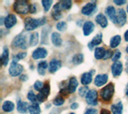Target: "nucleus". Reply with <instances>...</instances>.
I'll return each mask as SVG.
<instances>
[{
	"instance_id": "obj_28",
	"label": "nucleus",
	"mask_w": 128,
	"mask_h": 114,
	"mask_svg": "<svg viewBox=\"0 0 128 114\" xmlns=\"http://www.w3.org/2000/svg\"><path fill=\"white\" fill-rule=\"evenodd\" d=\"M121 36L117 35H114V37H112L110 39V45L111 48H115L117 47L120 43H121Z\"/></svg>"
},
{
	"instance_id": "obj_40",
	"label": "nucleus",
	"mask_w": 128,
	"mask_h": 114,
	"mask_svg": "<svg viewBox=\"0 0 128 114\" xmlns=\"http://www.w3.org/2000/svg\"><path fill=\"white\" fill-rule=\"evenodd\" d=\"M43 87H44V84L41 82V81H39V80L36 81V82L34 83V89H35L36 91H38V92L41 91Z\"/></svg>"
},
{
	"instance_id": "obj_34",
	"label": "nucleus",
	"mask_w": 128,
	"mask_h": 114,
	"mask_svg": "<svg viewBox=\"0 0 128 114\" xmlns=\"http://www.w3.org/2000/svg\"><path fill=\"white\" fill-rule=\"evenodd\" d=\"M42 7L44 8V11L47 12L50 10V8L51 7V5H52V3H53V2L50 1V0H42Z\"/></svg>"
},
{
	"instance_id": "obj_15",
	"label": "nucleus",
	"mask_w": 128,
	"mask_h": 114,
	"mask_svg": "<svg viewBox=\"0 0 128 114\" xmlns=\"http://www.w3.org/2000/svg\"><path fill=\"white\" fill-rule=\"evenodd\" d=\"M108 80V76L106 74H99L96 76L94 79V84L97 87H101L105 84Z\"/></svg>"
},
{
	"instance_id": "obj_41",
	"label": "nucleus",
	"mask_w": 128,
	"mask_h": 114,
	"mask_svg": "<svg viewBox=\"0 0 128 114\" xmlns=\"http://www.w3.org/2000/svg\"><path fill=\"white\" fill-rule=\"evenodd\" d=\"M121 57V52H120L118 50H116L115 52L113 54V56H112V60H113V62H117L118 60Z\"/></svg>"
},
{
	"instance_id": "obj_43",
	"label": "nucleus",
	"mask_w": 128,
	"mask_h": 114,
	"mask_svg": "<svg viewBox=\"0 0 128 114\" xmlns=\"http://www.w3.org/2000/svg\"><path fill=\"white\" fill-rule=\"evenodd\" d=\"M114 3L118 6H122V5H124V4H126V1H125V0H114Z\"/></svg>"
},
{
	"instance_id": "obj_19",
	"label": "nucleus",
	"mask_w": 128,
	"mask_h": 114,
	"mask_svg": "<svg viewBox=\"0 0 128 114\" xmlns=\"http://www.w3.org/2000/svg\"><path fill=\"white\" fill-rule=\"evenodd\" d=\"M50 39H51L52 43H53L54 46L60 47L62 45V40L61 38V35H60V34H58V32H54V33H52Z\"/></svg>"
},
{
	"instance_id": "obj_54",
	"label": "nucleus",
	"mask_w": 128,
	"mask_h": 114,
	"mask_svg": "<svg viewBox=\"0 0 128 114\" xmlns=\"http://www.w3.org/2000/svg\"><path fill=\"white\" fill-rule=\"evenodd\" d=\"M70 114H75V113H74V112H71V113H70Z\"/></svg>"
},
{
	"instance_id": "obj_48",
	"label": "nucleus",
	"mask_w": 128,
	"mask_h": 114,
	"mask_svg": "<svg viewBox=\"0 0 128 114\" xmlns=\"http://www.w3.org/2000/svg\"><path fill=\"white\" fill-rule=\"evenodd\" d=\"M78 103H73L70 105V108L72 109H76V108H78Z\"/></svg>"
},
{
	"instance_id": "obj_33",
	"label": "nucleus",
	"mask_w": 128,
	"mask_h": 114,
	"mask_svg": "<svg viewBox=\"0 0 128 114\" xmlns=\"http://www.w3.org/2000/svg\"><path fill=\"white\" fill-rule=\"evenodd\" d=\"M27 99L29 100L30 101H31L33 104H38V98H37V96H35V94L32 91H30L29 92H28Z\"/></svg>"
},
{
	"instance_id": "obj_8",
	"label": "nucleus",
	"mask_w": 128,
	"mask_h": 114,
	"mask_svg": "<svg viewBox=\"0 0 128 114\" xmlns=\"http://www.w3.org/2000/svg\"><path fill=\"white\" fill-rule=\"evenodd\" d=\"M96 7H97V4L95 2L88 3L82 8V13L85 15H90L94 12Z\"/></svg>"
},
{
	"instance_id": "obj_47",
	"label": "nucleus",
	"mask_w": 128,
	"mask_h": 114,
	"mask_svg": "<svg viewBox=\"0 0 128 114\" xmlns=\"http://www.w3.org/2000/svg\"><path fill=\"white\" fill-rule=\"evenodd\" d=\"M100 114H110V112L109 110H107V109L103 108L101 110V112H100Z\"/></svg>"
},
{
	"instance_id": "obj_22",
	"label": "nucleus",
	"mask_w": 128,
	"mask_h": 114,
	"mask_svg": "<svg viewBox=\"0 0 128 114\" xmlns=\"http://www.w3.org/2000/svg\"><path fill=\"white\" fill-rule=\"evenodd\" d=\"M92 81V74L91 72H85L83 73L81 77V83L83 85H88Z\"/></svg>"
},
{
	"instance_id": "obj_46",
	"label": "nucleus",
	"mask_w": 128,
	"mask_h": 114,
	"mask_svg": "<svg viewBox=\"0 0 128 114\" xmlns=\"http://www.w3.org/2000/svg\"><path fill=\"white\" fill-rule=\"evenodd\" d=\"M19 79L21 81H23L24 82V81H26L28 80V76L26 75H21L19 77Z\"/></svg>"
},
{
	"instance_id": "obj_12",
	"label": "nucleus",
	"mask_w": 128,
	"mask_h": 114,
	"mask_svg": "<svg viewBox=\"0 0 128 114\" xmlns=\"http://www.w3.org/2000/svg\"><path fill=\"white\" fill-rule=\"evenodd\" d=\"M16 23H17L16 16L13 14H10L5 18L4 24H5V27L7 28V29H10V28H11L12 27H14Z\"/></svg>"
},
{
	"instance_id": "obj_14",
	"label": "nucleus",
	"mask_w": 128,
	"mask_h": 114,
	"mask_svg": "<svg viewBox=\"0 0 128 114\" xmlns=\"http://www.w3.org/2000/svg\"><path fill=\"white\" fill-rule=\"evenodd\" d=\"M94 29V24L91 21H86L83 24L82 31H83V34L85 36L90 35L92 32H93Z\"/></svg>"
},
{
	"instance_id": "obj_29",
	"label": "nucleus",
	"mask_w": 128,
	"mask_h": 114,
	"mask_svg": "<svg viewBox=\"0 0 128 114\" xmlns=\"http://www.w3.org/2000/svg\"><path fill=\"white\" fill-rule=\"evenodd\" d=\"M47 67L48 64L46 63V61H41V62H39L38 64V72L41 76L45 75L46 69L47 68Z\"/></svg>"
},
{
	"instance_id": "obj_38",
	"label": "nucleus",
	"mask_w": 128,
	"mask_h": 114,
	"mask_svg": "<svg viewBox=\"0 0 128 114\" xmlns=\"http://www.w3.org/2000/svg\"><path fill=\"white\" fill-rule=\"evenodd\" d=\"M89 91L90 90H89V88H88L87 86H84V87H82V88H79L78 93H79V95L81 96H86V94H87Z\"/></svg>"
},
{
	"instance_id": "obj_44",
	"label": "nucleus",
	"mask_w": 128,
	"mask_h": 114,
	"mask_svg": "<svg viewBox=\"0 0 128 114\" xmlns=\"http://www.w3.org/2000/svg\"><path fill=\"white\" fill-rule=\"evenodd\" d=\"M97 110L95 108H89L85 112L84 114H97Z\"/></svg>"
},
{
	"instance_id": "obj_36",
	"label": "nucleus",
	"mask_w": 128,
	"mask_h": 114,
	"mask_svg": "<svg viewBox=\"0 0 128 114\" xmlns=\"http://www.w3.org/2000/svg\"><path fill=\"white\" fill-rule=\"evenodd\" d=\"M64 99L62 96H57L56 98L53 100V104L56 106H60V105H62L64 104Z\"/></svg>"
},
{
	"instance_id": "obj_23",
	"label": "nucleus",
	"mask_w": 128,
	"mask_h": 114,
	"mask_svg": "<svg viewBox=\"0 0 128 114\" xmlns=\"http://www.w3.org/2000/svg\"><path fill=\"white\" fill-rule=\"evenodd\" d=\"M1 61L3 66H6L9 62V51H8L7 47H4L2 54L1 55Z\"/></svg>"
},
{
	"instance_id": "obj_3",
	"label": "nucleus",
	"mask_w": 128,
	"mask_h": 114,
	"mask_svg": "<svg viewBox=\"0 0 128 114\" xmlns=\"http://www.w3.org/2000/svg\"><path fill=\"white\" fill-rule=\"evenodd\" d=\"M114 86L112 83H110L100 91V96H101V98L103 100L110 101L114 95Z\"/></svg>"
},
{
	"instance_id": "obj_32",
	"label": "nucleus",
	"mask_w": 128,
	"mask_h": 114,
	"mask_svg": "<svg viewBox=\"0 0 128 114\" xmlns=\"http://www.w3.org/2000/svg\"><path fill=\"white\" fill-rule=\"evenodd\" d=\"M84 60V56L82 54H76L74 55L73 59H72V62L75 65H78L82 64Z\"/></svg>"
},
{
	"instance_id": "obj_18",
	"label": "nucleus",
	"mask_w": 128,
	"mask_h": 114,
	"mask_svg": "<svg viewBox=\"0 0 128 114\" xmlns=\"http://www.w3.org/2000/svg\"><path fill=\"white\" fill-rule=\"evenodd\" d=\"M102 35L99 33L98 35H96L92 39L91 41L88 43V47L90 48V50H92L94 47L99 45V44L102 43Z\"/></svg>"
},
{
	"instance_id": "obj_37",
	"label": "nucleus",
	"mask_w": 128,
	"mask_h": 114,
	"mask_svg": "<svg viewBox=\"0 0 128 114\" xmlns=\"http://www.w3.org/2000/svg\"><path fill=\"white\" fill-rule=\"evenodd\" d=\"M56 27H57V29L60 31H66V28H67V25L65 22H59L57 23V25H56Z\"/></svg>"
},
{
	"instance_id": "obj_39",
	"label": "nucleus",
	"mask_w": 128,
	"mask_h": 114,
	"mask_svg": "<svg viewBox=\"0 0 128 114\" xmlns=\"http://www.w3.org/2000/svg\"><path fill=\"white\" fill-rule=\"evenodd\" d=\"M62 11H54L53 10V12H52V16H53V19L54 20H58L62 18Z\"/></svg>"
},
{
	"instance_id": "obj_5",
	"label": "nucleus",
	"mask_w": 128,
	"mask_h": 114,
	"mask_svg": "<svg viewBox=\"0 0 128 114\" xmlns=\"http://www.w3.org/2000/svg\"><path fill=\"white\" fill-rule=\"evenodd\" d=\"M22 71H23V67L21 64L15 62L11 63L9 68V73L11 76H18L19 75H21Z\"/></svg>"
},
{
	"instance_id": "obj_16",
	"label": "nucleus",
	"mask_w": 128,
	"mask_h": 114,
	"mask_svg": "<svg viewBox=\"0 0 128 114\" xmlns=\"http://www.w3.org/2000/svg\"><path fill=\"white\" fill-rule=\"evenodd\" d=\"M126 22V15L123 9H118L117 11V23L120 26H123Z\"/></svg>"
},
{
	"instance_id": "obj_45",
	"label": "nucleus",
	"mask_w": 128,
	"mask_h": 114,
	"mask_svg": "<svg viewBox=\"0 0 128 114\" xmlns=\"http://www.w3.org/2000/svg\"><path fill=\"white\" fill-rule=\"evenodd\" d=\"M30 12L32 14H34L36 12V7L34 4H30Z\"/></svg>"
},
{
	"instance_id": "obj_53",
	"label": "nucleus",
	"mask_w": 128,
	"mask_h": 114,
	"mask_svg": "<svg viewBox=\"0 0 128 114\" xmlns=\"http://www.w3.org/2000/svg\"><path fill=\"white\" fill-rule=\"evenodd\" d=\"M126 11H127V13H128V5H127V7H126Z\"/></svg>"
},
{
	"instance_id": "obj_49",
	"label": "nucleus",
	"mask_w": 128,
	"mask_h": 114,
	"mask_svg": "<svg viewBox=\"0 0 128 114\" xmlns=\"http://www.w3.org/2000/svg\"><path fill=\"white\" fill-rule=\"evenodd\" d=\"M124 39L126 42H128V30L125 32V34H124Z\"/></svg>"
},
{
	"instance_id": "obj_51",
	"label": "nucleus",
	"mask_w": 128,
	"mask_h": 114,
	"mask_svg": "<svg viewBox=\"0 0 128 114\" xmlns=\"http://www.w3.org/2000/svg\"><path fill=\"white\" fill-rule=\"evenodd\" d=\"M126 95L128 96V84L126 85Z\"/></svg>"
},
{
	"instance_id": "obj_30",
	"label": "nucleus",
	"mask_w": 128,
	"mask_h": 114,
	"mask_svg": "<svg viewBox=\"0 0 128 114\" xmlns=\"http://www.w3.org/2000/svg\"><path fill=\"white\" fill-rule=\"evenodd\" d=\"M59 7L61 10H70L72 7V2L69 0H65V1H61L58 3Z\"/></svg>"
},
{
	"instance_id": "obj_35",
	"label": "nucleus",
	"mask_w": 128,
	"mask_h": 114,
	"mask_svg": "<svg viewBox=\"0 0 128 114\" xmlns=\"http://www.w3.org/2000/svg\"><path fill=\"white\" fill-rule=\"evenodd\" d=\"M26 52H20V53H18L17 55H15L13 58V62L17 63L18 60L24 59L26 56Z\"/></svg>"
},
{
	"instance_id": "obj_4",
	"label": "nucleus",
	"mask_w": 128,
	"mask_h": 114,
	"mask_svg": "<svg viewBox=\"0 0 128 114\" xmlns=\"http://www.w3.org/2000/svg\"><path fill=\"white\" fill-rule=\"evenodd\" d=\"M12 45L15 47H20L22 49H26V37L22 34L18 35L15 36L14 39L12 41Z\"/></svg>"
},
{
	"instance_id": "obj_25",
	"label": "nucleus",
	"mask_w": 128,
	"mask_h": 114,
	"mask_svg": "<svg viewBox=\"0 0 128 114\" xmlns=\"http://www.w3.org/2000/svg\"><path fill=\"white\" fill-rule=\"evenodd\" d=\"M106 50L104 47H97L94 50V57L97 60L103 59L106 54Z\"/></svg>"
},
{
	"instance_id": "obj_11",
	"label": "nucleus",
	"mask_w": 128,
	"mask_h": 114,
	"mask_svg": "<svg viewBox=\"0 0 128 114\" xmlns=\"http://www.w3.org/2000/svg\"><path fill=\"white\" fill-rule=\"evenodd\" d=\"M123 70L122 64L120 61H117V62L114 63L111 66V72L114 76H118L121 75V73Z\"/></svg>"
},
{
	"instance_id": "obj_10",
	"label": "nucleus",
	"mask_w": 128,
	"mask_h": 114,
	"mask_svg": "<svg viewBox=\"0 0 128 114\" xmlns=\"http://www.w3.org/2000/svg\"><path fill=\"white\" fill-rule=\"evenodd\" d=\"M47 56V51L45 48L38 47L35 49L33 53H32V57L34 60H39V59H44Z\"/></svg>"
},
{
	"instance_id": "obj_24",
	"label": "nucleus",
	"mask_w": 128,
	"mask_h": 114,
	"mask_svg": "<svg viewBox=\"0 0 128 114\" xmlns=\"http://www.w3.org/2000/svg\"><path fill=\"white\" fill-rule=\"evenodd\" d=\"M122 103L118 102L111 106V111L113 114H122Z\"/></svg>"
},
{
	"instance_id": "obj_1",
	"label": "nucleus",
	"mask_w": 128,
	"mask_h": 114,
	"mask_svg": "<svg viewBox=\"0 0 128 114\" xmlns=\"http://www.w3.org/2000/svg\"><path fill=\"white\" fill-rule=\"evenodd\" d=\"M46 19L45 17L40 19H33L30 17H27L25 19V29L28 31H33L38 27H41L46 23Z\"/></svg>"
},
{
	"instance_id": "obj_6",
	"label": "nucleus",
	"mask_w": 128,
	"mask_h": 114,
	"mask_svg": "<svg viewBox=\"0 0 128 114\" xmlns=\"http://www.w3.org/2000/svg\"><path fill=\"white\" fill-rule=\"evenodd\" d=\"M50 88L49 84H44V87L42 88V89L38 92V94L37 95V98L38 102H43L45 101V100L48 97L50 94Z\"/></svg>"
},
{
	"instance_id": "obj_27",
	"label": "nucleus",
	"mask_w": 128,
	"mask_h": 114,
	"mask_svg": "<svg viewBox=\"0 0 128 114\" xmlns=\"http://www.w3.org/2000/svg\"><path fill=\"white\" fill-rule=\"evenodd\" d=\"M38 40H39L38 33V32H34V33L31 34L30 36V40H29L30 45L31 47L36 46L38 43Z\"/></svg>"
},
{
	"instance_id": "obj_17",
	"label": "nucleus",
	"mask_w": 128,
	"mask_h": 114,
	"mask_svg": "<svg viewBox=\"0 0 128 114\" xmlns=\"http://www.w3.org/2000/svg\"><path fill=\"white\" fill-rule=\"evenodd\" d=\"M78 85V80L75 77H71L69 80V82L67 84V90L69 93H73L75 92L76 88H77Z\"/></svg>"
},
{
	"instance_id": "obj_7",
	"label": "nucleus",
	"mask_w": 128,
	"mask_h": 114,
	"mask_svg": "<svg viewBox=\"0 0 128 114\" xmlns=\"http://www.w3.org/2000/svg\"><path fill=\"white\" fill-rule=\"evenodd\" d=\"M86 103L90 105H96L98 104V93L94 89H91L86 96Z\"/></svg>"
},
{
	"instance_id": "obj_50",
	"label": "nucleus",
	"mask_w": 128,
	"mask_h": 114,
	"mask_svg": "<svg viewBox=\"0 0 128 114\" xmlns=\"http://www.w3.org/2000/svg\"><path fill=\"white\" fill-rule=\"evenodd\" d=\"M126 73H128V57H126Z\"/></svg>"
},
{
	"instance_id": "obj_21",
	"label": "nucleus",
	"mask_w": 128,
	"mask_h": 114,
	"mask_svg": "<svg viewBox=\"0 0 128 114\" xmlns=\"http://www.w3.org/2000/svg\"><path fill=\"white\" fill-rule=\"evenodd\" d=\"M30 105L28 104L27 102H24V101L18 100L17 104V110L22 114L26 113L27 110H29Z\"/></svg>"
},
{
	"instance_id": "obj_2",
	"label": "nucleus",
	"mask_w": 128,
	"mask_h": 114,
	"mask_svg": "<svg viewBox=\"0 0 128 114\" xmlns=\"http://www.w3.org/2000/svg\"><path fill=\"white\" fill-rule=\"evenodd\" d=\"M30 5L28 3L27 1L24 0H19V1H15L13 7L14 10L18 14L21 15H26L28 12H30Z\"/></svg>"
},
{
	"instance_id": "obj_31",
	"label": "nucleus",
	"mask_w": 128,
	"mask_h": 114,
	"mask_svg": "<svg viewBox=\"0 0 128 114\" xmlns=\"http://www.w3.org/2000/svg\"><path fill=\"white\" fill-rule=\"evenodd\" d=\"M29 112L30 114H40L41 108H40L38 104H32L29 107Z\"/></svg>"
},
{
	"instance_id": "obj_42",
	"label": "nucleus",
	"mask_w": 128,
	"mask_h": 114,
	"mask_svg": "<svg viewBox=\"0 0 128 114\" xmlns=\"http://www.w3.org/2000/svg\"><path fill=\"white\" fill-rule=\"evenodd\" d=\"M112 56H113V52H112L110 50H107L106 51V54H105V56H104V60H106V59H109V58H112Z\"/></svg>"
},
{
	"instance_id": "obj_9",
	"label": "nucleus",
	"mask_w": 128,
	"mask_h": 114,
	"mask_svg": "<svg viewBox=\"0 0 128 114\" xmlns=\"http://www.w3.org/2000/svg\"><path fill=\"white\" fill-rule=\"evenodd\" d=\"M105 12H106V15L109 17L111 22H113L114 23H117V12H116V10L114 7H112V6L107 7L105 10Z\"/></svg>"
},
{
	"instance_id": "obj_26",
	"label": "nucleus",
	"mask_w": 128,
	"mask_h": 114,
	"mask_svg": "<svg viewBox=\"0 0 128 114\" xmlns=\"http://www.w3.org/2000/svg\"><path fill=\"white\" fill-rule=\"evenodd\" d=\"M2 108L4 112H11V111H13L14 108V104L13 102H11V101L6 100L2 104Z\"/></svg>"
},
{
	"instance_id": "obj_13",
	"label": "nucleus",
	"mask_w": 128,
	"mask_h": 114,
	"mask_svg": "<svg viewBox=\"0 0 128 114\" xmlns=\"http://www.w3.org/2000/svg\"><path fill=\"white\" fill-rule=\"evenodd\" d=\"M62 67V63L60 62V60H58L56 59L51 60L49 64V72L50 73H54L55 72H57Z\"/></svg>"
},
{
	"instance_id": "obj_52",
	"label": "nucleus",
	"mask_w": 128,
	"mask_h": 114,
	"mask_svg": "<svg viewBox=\"0 0 128 114\" xmlns=\"http://www.w3.org/2000/svg\"><path fill=\"white\" fill-rule=\"evenodd\" d=\"M126 52L128 53V46H127V47H126Z\"/></svg>"
},
{
	"instance_id": "obj_20",
	"label": "nucleus",
	"mask_w": 128,
	"mask_h": 114,
	"mask_svg": "<svg viewBox=\"0 0 128 114\" xmlns=\"http://www.w3.org/2000/svg\"><path fill=\"white\" fill-rule=\"evenodd\" d=\"M95 21L99 26H101L102 27H106L108 25V21L106 17L102 14H98L95 17Z\"/></svg>"
}]
</instances>
